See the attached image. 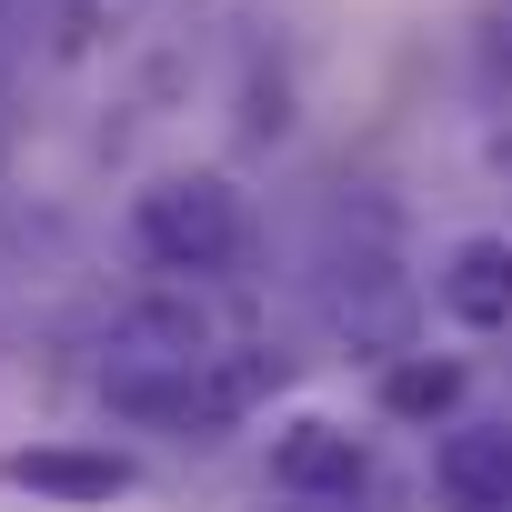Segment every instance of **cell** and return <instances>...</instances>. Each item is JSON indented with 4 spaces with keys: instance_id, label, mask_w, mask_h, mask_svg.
I'll list each match as a JSON object with an SVG mask.
<instances>
[{
    "instance_id": "obj_1",
    "label": "cell",
    "mask_w": 512,
    "mask_h": 512,
    "mask_svg": "<svg viewBox=\"0 0 512 512\" xmlns=\"http://www.w3.org/2000/svg\"><path fill=\"white\" fill-rule=\"evenodd\" d=\"M282 382V362H251V352H191V362H101V392L121 422H151V432H181V442H211L231 432L251 402Z\"/></svg>"
},
{
    "instance_id": "obj_2",
    "label": "cell",
    "mask_w": 512,
    "mask_h": 512,
    "mask_svg": "<svg viewBox=\"0 0 512 512\" xmlns=\"http://www.w3.org/2000/svg\"><path fill=\"white\" fill-rule=\"evenodd\" d=\"M131 241H141V262L171 272V282H221L251 251V211H241V191L221 171H161L131 201Z\"/></svg>"
},
{
    "instance_id": "obj_3",
    "label": "cell",
    "mask_w": 512,
    "mask_h": 512,
    "mask_svg": "<svg viewBox=\"0 0 512 512\" xmlns=\"http://www.w3.org/2000/svg\"><path fill=\"white\" fill-rule=\"evenodd\" d=\"M0 492H31V502H61V512H101V502L141 492V452H121V442H81V432L11 442V452H0Z\"/></svg>"
},
{
    "instance_id": "obj_4",
    "label": "cell",
    "mask_w": 512,
    "mask_h": 512,
    "mask_svg": "<svg viewBox=\"0 0 512 512\" xmlns=\"http://www.w3.org/2000/svg\"><path fill=\"white\" fill-rule=\"evenodd\" d=\"M272 492L282 502H362L372 492V442L332 412H292L272 432Z\"/></svg>"
},
{
    "instance_id": "obj_5",
    "label": "cell",
    "mask_w": 512,
    "mask_h": 512,
    "mask_svg": "<svg viewBox=\"0 0 512 512\" xmlns=\"http://www.w3.org/2000/svg\"><path fill=\"white\" fill-rule=\"evenodd\" d=\"M432 302L452 332H512V231H462L432 272Z\"/></svg>"
},
{
    "instance_id": "obj_6",
    "label": "cell",
    "mask_w": 512,
    "mask_h": 512,
    "mask_svg": "<svg viewBox=\"0 0 512 512\" xmlns=\"http://www.w3.org/2000/svg\"><path fill=\"white\" fill-rule=\"evenodd\" d=\"M432 502L442 512H512V422H442L432 442Z\"/></svg>"
},
{
    "instance_id": "obj_7",
    "label": "cell",
    "mask_w": 512,
    "mask_h": 512,
    "mask_svg": "<svg viewBox=\"0 0 512 512\" xmlns=\"http://www.w3.org/2000/svg\"><path fill=\"white\" fill-rule=\"evenodd\" d=\"M462 392H472V362L462 352H392L382 362V382H372V402H382V422H422V432H442V422H462Z\"/></svg>"
},
{
    "instance_id": "obj_8",
    "label": "cell",
    "mask_w": 512,
    "mask_h": 512,
    "mask_svg": "<svg viewBox=\"0 0 512 512\" xmlns=\"http://www.w3.org/2000/svg\"><path fill=\"white\" fill-rule=\"evenodd\" d=\"M482 31H492V61H502V71H512V0H502V11H492V21H482Z\"/></svg>"
},
{
    "instance_id": "obj_9",
    "label": "cell",
    "mask_w": 512,
    "mask_h": 512,
    "mask_svg": "<svg viewBox=\"0 0 512 512\" xmlns=\"http://www.w3.org/2000/svg\"><path fill=\"white\" fill-rule=\"evenodd\" d=\"M292 512H362V502H292Z\"/></svg>"
}]
</instances>
